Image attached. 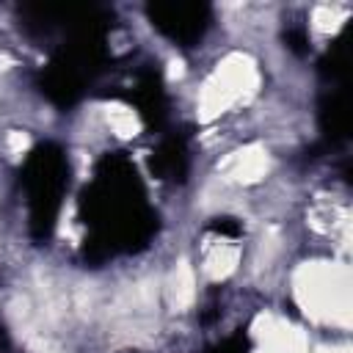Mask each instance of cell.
<instances>
[{
    "label": "cell",
    "instance_id": "cell-2",
    "mask_svg": "<svg viewBox=\"0 0 353 353\" xmlns=\"http://www.w3.org/2000/svg\"><path fill=\"white\" fill-rule=\"evenodd\" d=\"M298 301L312 317H331L334 312L347 317V279L334 273L328 265H306L295 279Z\"/></svg>",
    "mask_w": 353,
    "mask_h": 353
},
{
    "label": "cell",
    "instance_id": "cell-10",
    "mask_svg": "<svg viewBox=\"0 0 353 353\" xmlns=\"http://www.w3.org/2000/svg\"><path fill=\"white\" fill-rule=\"evenodd\" d=\"M317 353H347V350H345V347H342V350H328V347H320Z\"/></svg>",
    "mask_w": 353,
    "mask_h": 353
},
{
    "label": "cell",
    "instance_id": "cell-5",
    "mask_svg": "<svg viewBox=\"0 0 353 353\" xmlns=\"http://www.w3.org/2000/svg\"><path fill=\"white\" fill-rule=\"evenodd\" d=\"M237 259H240V251L234 248V245H226V243H221V245H215L210 254H207V259H204V270H207V276L210 279H226L234 268H237Z\"/></svg>",
    "mask_w": 353,
    "mask_h": 353
},
{
    "label": "cell",
    "instance_id": "cell-9",
    "mask_svg": "<svg viewBox=\"0 0 353 353\" xmlns=\"http://www.w3.org/2000/svg\"><path fill=\"white\" fill-rule=\"evenodd\" d=\"M182 66H185V63H182L179 58H174V61L168 63V80H176V77H182V72H185Z\"/></svg>",
    "mask_w": 353,
    "mask_h": 353
},
{
    "label": "cell",
    "instance_id": "cell-7",
    "mask_svg": "<svg viewBox=\"0 0 353 353\" xmlns=\"http://www.w3.org/2000/svg\"><path fill=\"white\" fill-rule=\"evenodd\" d=\"M314 25L320 30H334L339 25V14L331 8V6H317L314 8Z\"/></svg>",
    "mask_w": 353,
    "mask_h": 353
},
{
    "label": "cell",
    "instance_id": "cell-3",
    "mask_svg": "<svg viewBox=\"0 0 353 353\" xmlns=\"http://www.w3.org/2000/svg\"><path fill=\"white\" fill-rule=\"evenodd\" d=\"M268 168H270V160H268L265 149H259V146L237 149L221 163V174H226L229 179H237V182H256L268 174Z\"/></svg>",
    "mask_w": 353,
    "mask_h": 353
},
{
    "label": "cell",
    "instance_id": "cell-1",
    "mask_svg": "<svg viewBox=\"0 0 353 353\" xmlns=\"http://www.w3.org/2000/svg\"><path fill=\"white\" fill-rule=\"evenodd\" d=\"M256 69H254V61L234 52L229 58H223L215 69V74L204 83L201 88V97H199V119L201 121H210L215 119L218 113H223L229 105L251 97L256 91Z\"/></svg>",
    "mask_w": 353,
    "mask_h": 353
},
{
    "label": "cell",
    "instance_id": "cell-6",
    "mask_svg": "<svg viewBox=\"0 0 353 353\" xmlns=\"http://www.w3.org/2000/svg\"><path fill=\"white\" fill-rule=\"evenodd\" d=\"M105 113H108V124L113 127V132L119 138H132L138 132V119H135V113L130 108H124V105H108Z\"/></svg>",
    "mask_w": 353,
    "mask_h": 353
},
{
    "label": "cell",
    "instance_id": "cell-4",
    "mask_svg": "<svg viewBox=\"0 0 353 353\" xmlns=\"http://www.w3.org/2000/svg\"><path fill=\"white\" fill-rule=\"evenodd\" d=\"M196 298V281H193V268L188 262H179L176 270L171 273V281H168V301L176 312L188 309Z\"/></svg>",
    "mask_w": 353,
    "mask_h": 353
},
{
    "label": "cell",
    "instance_id": "cell-8",
    "mask_svg": "<svg viewBox=\"0 0 353 353\" xmlns=\"http://www.w3.org/2000/svg\"><path fill=\"white\" fill-rule=\"evenodd\" d=\"M6 146H8L11 154H22V152L30 146V138H28L25 132H19V130H11L8 138H6Z\"/></svg>",
    "mask_w": 353,
    "mask_h": 353
}]
</instances>
